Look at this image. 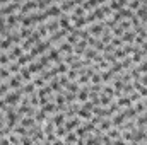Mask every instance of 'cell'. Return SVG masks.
<instances>
[{"label":"cell","mask_w":147,"mask_h":145,"mask_svg":"<svg viewBox=\"0 0 147 145\" xmlns=\"http://www.w3.org/2000/svg\"><path fill=\"white\" fill-rule=\"evenodd\" d=\"M111 125H113V123H111L110 119L103 121V123H101V130H110V128H111Z\"/></svg>","instance_id":"cell-1"}]
</instances>
